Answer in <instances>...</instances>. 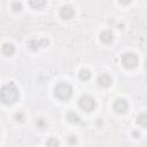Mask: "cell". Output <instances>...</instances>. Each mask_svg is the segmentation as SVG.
<instances>
[{
    "mask_svg": "<svg viewBox=\"0 0 147 147\" xmlns=\"http://www.w3.org/2000/svg\"><path fill=\"white\" fill-rule=\"evenodd\" d=\"M15 119H16L17 122H20V123L24 122V119H25V117H24V114H23L22 111H18V113H16V114H15Z\"/></svg>",
    "mask_w": 147,
    "mask_h": 147,
    "instance_id": "obj_17",
    "label": "cell"
},
{
    "mask_svg": "<svg viewBox=\"0 0 147 147\" xmlns=\"http://www.w3.org/2000/svg\"><path fill=\"white\" fill-rule=\"evenodd\" d=\"M76 142H77V140H76V137L75 136H69L68 137V144L69 145H74Z\"/></svg>",
    "mask_w": 147,
    "mask_h": 147,
    "instance_id": "obj_19",
    "label": "cell"
},
{
    "mask_svg": "<svg viewBox=\"0 0 147 147\" xmlns=\"http://www.w3.org/2000/svg\"><path fill=\"white\" fill-rule=\"evenodd\" d=\"M78 76H79V79L80 80H88L90 78H91V72L87 70V69H82L80 71H79V74H78Z\"/></svg>",
    "mask_w": 147,
    "mask_h": 147,
    "instance_id": "obj_13",
    "label": "cell"
},
{
    "mask_svg": "<svg viewBox=\"0 0 147 147\" xmlns=\"http://www.w3.org/2000/svg\"><path fill=\"white\" fill-rule=\"evenodd\" d=\"M78 106L80 109H83L84 111H92L94 108H95V101L94 99L91 96V95H87V94H84L79 98L78 100Z\"/></svg>",
    "mask_w": 147,
    "mask_h": 147,
    "instance_id": "obj_4",
    "label": "cell"
},
{
    "mask_svg": "<svg viewBox=\"0 0 147 147\" xmlns=\"http://www.w3.org/2000/svg\"><path fill=\"white\" fill-rule=\"evenodd\" d=\"M137 123L140 124L141 126H146V124H147V116H146L145 113L140 114V115L137 117Z\"/></svg>",
    "mask_w": 147,
    "mask_h": 147,
    "instance_id": "obj_14",
    "label": "cell"
},
{
    "mask_svg": "<svg viewBox=\"0 0 147 147\" xmlns=\"http://www.w3.org/2000/svg\"><path fill=\"white\" fill-rule=\"evenodd\" d=\"M36 125H37L38 129L42 130V129H45V127L47 126V122H46L44 118H38V119L36 121Z\"/></svg>",
    "mask_w": 147,
    "mask_h": 147,
    "instance_id": "obj_16",
    "label": "cell"
},
{
    "mask_svg": "<svg viewBox=\"0 0 147 147\" xmlns=\"http://www.w3.org/2000/svg\"><path fill=\"white\" fill-rule=\"evenodd\" d=\"M67 119H68V122L69 123H78L79 122V116L77 115V113H75V111H69L68 113V115H67Z\"/></svg>",
    "mask_w": 147,
    "mask_h": 147,
    "instance_id": "obj_12",
    "label": "cell"
},
{
    "mask_svg": "<svg viewBox=\"0 0 147 147\" xmlns=\"http://www.w3.org/2000/svg\"><path fill=\"white\" fill-rule=\"evenodd\" d=\"M29 3L34 9H40L46 5V0H29Z\"/></svg>",
    "mask_w": 147,
    "mask_h": 147,
    "instance_id": "obj_11",
    "label": "cell"
},
{
    "mask_svg": "<svg viewBox=\"0 0 147 147\" xmlns=\"http://www.w3.org/2000/svg\"><path fill=\"white\" fill-rule=\"evenodd\" d=\"M131 1H132V0H118V2L122 3V5H129Z\"/></svg>",
    "mask_w": 147,
    "mask_h": 147,
    "instance_id": "obj_20",
    "label": "cell"
},
{
    "mask_svg": "<svg viewBox=\"0 0 147 147\" xmlns=\"http://www.w3.org/2000/svg\"><path fill=\"white\" fill-rule=\"evenodd\" d=\"M96 83L101 87H108L111 84V78H110V76L108 74H101V75L98 76Z\"/></svg>",
    "mask_w": 147,
    "mask_h": 147,
    "instance_id": "obj_8",
    "label": "cell"
},
{
    "mask_svg": "<svg viewBox=\"0 0 147 147\" xmlns=\"http://www.w3.org/2000/svg\"><path fill=\"white\" fill-rule=\"evenodd\" d=\"M47 45H48V40L47 39H36V38H33V39H30L28 41V46L32 51H37L40 47H45Z\"/></svg>",
    "mask_w": 147,
    "mask_h": 147,
    "instance_id": "obj_5",
    "label": "cell"
},
{
    "mask_svg": "<svg viewBox=\"0 0 147 147\" xmlns=\"http://www.w3.org/2000/svg\"><path fill=\"white\" fill-rule=\"evenodd\" d=\"M113 39H114V36H113V33H111L110 31H108V30H105V31H102V32L100 33V40H101L102 42H105V44L111 42Z\"/></svg>",
    "mask_w": 147,
    "mask_h": 147,
    "instance_id": "obj_10",
    "label": "cell"
},
{
    "mask_svg": "<svg viewBox=\"0 0 147 147\" xmlns=\"http://www.w3.org/2000/svg\"><path fill=\"white\" fill-rule=\"evenodd\" d=\"M20 98V92L14 83L3 85L0 88V101L3 105H14Z\"/></svg>",
    "mask_w": 147,
    "mask_h": 147,
    "instance_id": "obj_1",
    "label": "cell"
},
{
    "mask_svg": "<svg viewBox=\"0 0 147 147\" xmlns=\"http://www.w3.org/2000/svg\"><path fill=\"white\" fill-rule=\"evenodd\" d=\"M121 62L125 69H133L138 65V57L133 53H124L121 57Z\"/></svg>",
    "mask_w": 147,
    "mask_h": 147,
    "instance_id": "obj_3",
    "label": "cell"
},
{
    "mask_svg": "<svg viewBox=\"0 0 147 147\" xmlns=\"http://www.w3.org/2000/svg\"><path fill=\"white\" fill-rule=\"evenodd\" d=\"M129 109V103L124 99H117L114 102V110L117 114H124Z\"/></svg>",
    "mask_w": 147,
    "mask_h": 147,
    "instance_id": "obj_6",
    "label": "cell"
},
{
    "mask_svg": "<svg viewBox=\"0 0 147 147\" xmlns=\"http://www.w3.org/2000/svg\"><path fill=\"white\" fill-rule=\"evenodd\" d=\"M75 15V9L69 6V5H65V6H62L61 9H60V16L63 18V20H70Z\"/></svg>",
    "mask_w": 147,
    "mask_h": 147,
    "instance_id": "obj_7",
    "label": "cell"
},
{
    "mask_svg": "<svg viewBox=\"0 0 147 147\" xmlns=\"http://www.w3.org/2000/svg\"><path fill=\"white\" fill-rule=\"evenodd\" d=\"M54 95L60 99V100H68L72 95V87L67 83V82H61L59 83L55 88H54Z\"/></svg>",
    "mask_w": 147,
    "mask_h": 147,
    "instance_id": "obj_2",
    "label": "cell"
},
{
    "mask_svg": "<svg viewBox=\"0 0 147 147\" xmlns=\"http://www.w3.org/2000/svg\"><path fill=\"white\" fill-rule=\"evenodd\" d=\"M133 134H134L136 137H139V136H140V134H139V133H137V132H133Z\"/></svg>",
    "mask_w": 147,
    "mask_h": 147,
    "instance_id": "obj_21",
    "label": "cell"
},
{
    "mask_svg": "<svg viewBox=\"0 0 147 147\" xmlns=\"http://www.w3.org/2000/svg\"><path fill=\"white\" fill-rule=\"evenodd\" d=\"M22 8H23V6H22V2L21 1H13V3H11V9L15 11V13H18V11H21L22 10Z\"/></svg>",
    "mask_w": 147,
    "mask_h": 147,
    "instance_id": "obj_15",
    "label": "cell"
},
{
    "mask_svg": "<svg viewBox=\"0 0 147 147\" xmlns=\"http://www.w3.org/2000/svg\"><path fill=\"white\" fill-rule=\"evenodd\" d=\"M46 145H47V146H59L60 142H59L55 138H49V139L46 141Z\"/></svg>",
    "mask_w": 147,
    "mask_h": 147,
    "instance_id": "obj_18",
    "label": "cell"
},
{
    "mask_svg": "<svg viewBox=\"0 0 147 147\" xmlns=\"http://www.w3.org/2000/svg\"><path fill=\"white\" fill-rule=\"evenodd\" d=\"M1 52H2V54L6 55V56H11V55L15 53V47H14L13 44H8V42H7V44H3V45H2Z\"/></svg>",
    "mask_w": 147,
    "mask_h": 147,
    "instance_id": "obj_9",
    "label": "cell"
}]
</instances>
